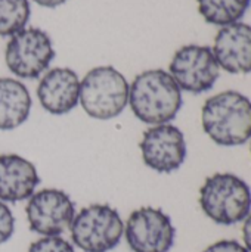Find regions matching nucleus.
I'll use <instances>...</instances> for the list:
<instances>
[{
	"mask_svg": "<svg viewBox=\"0 0 251 252\" xmlns=\"http://www.w3.org/2000/svg\"><path fill=\"white\" fill-rule=\"evenodd\" d=\"M182 90L164 69H148L129 84V105L135 117L149 126L167 124L182 108Z\"/></svg>",
	"mask_w": 251,
	"mask_h": 252,
	"instance_id": "obj_1",
	"label": "nucleus"
},
{
	"mask_svg": "<svg viewBox=\"0 0 251 252\" xmlns=\"http://www.w3.org/2000/svg\"><path fill=\"white\" fill-rule=\"evenodd\" d=\"M204 133L220 146H240L251 140V99L237 90L209 97L201 111Z\"/></svg>",
	"mask_w": 251,
	"mask_h": 252,
	"instance_id": "obj_2",
	"label": "nucleus"
},
{
	"mask_svg": "<svg viewBox=\"0 0 251 252\" xmlns=\"http://www.w3.org/2000/svg\"><path fill=\"white\" fill-rule=\"evenodd\" d=\"M200 205L216 224H238L251 213L250 186L237 174L216 173L207 177L201 186Z\"/></svg>",
	"mask_w": 251,
	"mask_h": 252,
	"instance_id": "obj_3",
	"label": "nucleus"
},
{
	"mask_svg": "<svg viewBox=\"0 0 251 252\" xmlns=\"http://www.w3.org/2000/svg\"><path fill=\"white\" fill-rule=\"evenodd\" d=\"M83 111L95 120H112L129 103V83L114 66H96L80 81Z\"/></svg>",
	"mask_w": 251,
	"mask_h": 252,
	"instance_id": "obj_4",
	"label": "nucleus"
},
{
	"mask_svg": "<svg viewBox=\"0 0 251 252\" xmlns=\"http://www.w3.org/2000/svg\"><path fill=\"white\" fill-rule=\"evenodd\" d=\"M72 244L84 252H109L121 241L124 223L107 204H93L75 213L70 226Z\"/></svg>",
	"mask_w": 251,
	"mask_h": 252,
	"instance_id": "obj_5",
	"label": "nucleus"
},
{
	"mask_svg": "<svg viewBox=\"0 0 251 252\" xmlns=\"http://www.w3.org/2000/svg\"><path fill=\"white\" fill-rule=\"evenodd\" d=\"M55 58V49L49 34L40 28H24L13 34L6 46L4 61L9 71L33 80L40 77Z\"/></svg>",
	"mask_w": 251,
	"mask_h": 252,
	"instance_id": "obj_6",
	"label": "nucleus"
},
{
	"mask_svg": "<svg viewBox=\"0 0 251 252\" xmlns=\"http://www.w3.org/2000/svg\"><path fill=\"white\" fill-rule=\"evenodd\" d=\"M169 74L180 90L201 94L213 89L220 75V66L212 47L188 44L175 53Z\"/></svg>",
	"mask_w": 251,
	"mask_h": 252,
	"instance_id": "obj_7",
	"label": "nucleus"
},
{
	"mask_svg": "<svg viewBox=\"0 0 251 252\" xmlns=\"http://www.w3.org/2000/svg\"><path fill=\"white\" fill-rule=\"evenodd\" d=\"M124 236L133 252H169L175 245L176 229L163 210L142 207L129 216Z\"/></svg>",
	"mask_w": 251,
	"mask_h": 252,
	"instance_id": "obj_8",
	"label": "nucleus"
},
{
	"mask_svg": "<svg viewBox=\"0 0 251 252\" xmlns=\"http://www.w3.org/2000/svg\"><path fill=\"white\" fill-rule=\"evenodd\" d=\"M31 232L41 236H61L70 229L75 216V205L61 189H41L28 198L25 208Z\"/></svg>",
	"mask_w": 251,
	"mask_h": 252,
	"instance_id": "obj_9",
	"label": "nucleus"
},
{
	"mask_svg": "<svg viewBox=\"0 0 251 252\" xmlns=\"http://www.w3.org/2000/svg\"><path fill=\"white\" fill-rule=\"evenodd\" d=\"M146 167L157 173H173L186 159V140L179 127L167 123L151 126L139 143Z\"/></svg>",
	"mask_w": 251,
	"mask_h": 252,
	"instance_id": "obj_10",
	"label": "nucleus"
},
{
	"mask_svg": "<svg viewBox=\"0 0 251 252\" xmlns=\"http://www.w3.org/2000/svg\"><path fill=\"white\" fill-rule=\"evenodd\" d=\"M215 58L229 74L251 72V25L235 22L222 27L215 38Z\"/></svg>",
	"mask_w": 251,
	"mask_h": 252,
	"instance_id": "obj_11",
	"label": "nucleus"
},
{
	"mask_svg": "<svg viewBox=\"0 0 251 252\" xmlns=\"http://www.w3.org/2000/svg\"><path fill=\"white\" fill-rule=\"evenodd\" d=\"M37 97L44 111L52 115L71 112L80 99L78 75L70 68H52L37 86Z\"/></svg>",
	"mask_w": 251,
	"mask_h": 252,
	"instance_id": "obj_12",
	"label": "nucleus"
},
{
	"mask_svg": "<svg viewBox=\"0 0 251 252\" xmlns=\"http://www.w3.org/2000/svg\"><path fill=\"white\" fill-rule=\"evenodd\" d=\"M40 177L31 161L18 154L0 155V201L19 202L37 189Z\"/></svg>",
	"mask_w": 251,
	"mask_h": 252,
	"instance_id": "obj_13",
	"label": "nucleus"
},
{
	"mask_svg": "<svg viewBox=\"0 0 251 252\" xmlns=\"http://www.w3.org/2000/svg\"><path fill=\"white\" fill-rule=\"evenodd\" d=\"M31 96L24 83L3 77L0 78V130L21 127L31 111Z\"/></svg>",
	"mask_w": 251,
	"mask_h": 252,
	"instance_id": "obj_14",
	"label": "nucleus"
},
{
	"mask_svg": "<svg viewBox=\"0 0 251 252\" xmlns=\"http://www.w3.org/2000/svg\"><path fill=\"white\" fill-rule=\"evenodd\" d=\"M198 10L206 22L226 27L246 15L251 4V0H197Z\"/></svg>",
	"mask_w": 251,
	"mask_h": 252,
	"instance_id": "obj_15",
	"label": "nucleus"
},
{
	"mask_svg": "<svg viewBox=\"0 0 251 252\" xmlns=\"http://www.w3.org/2000/svg\"><path fill=\"white\" fill-rule=\"evenodd\" d=\"M28 0H0V35H13L24 30L30 19Z\"/></svg>",
	"mask_w": 251,
	"mask_h": 252,
	"instance_id": "obj_16",
	"label": "nucleus"
},
{
	"mask_svg": "<svg viewBox=\"0 0 251 252\" xmlns=\"http://www.w3.org/2000/svg\"><path fill=\"white\" fill-rule=\"evenodd\" d=\"M27 252H75L74 247L61 236H43L33 242Z\"/></svg>",
	"mask_w": 251,
	"mask_h": 252,
	"instance_id": "obj_17",
	"label": "nucleus"
},
{
	"mask_svg": "<svg viewBox=\"0 0 251 252\" xmlns=\"http://www.w3.org/2000/svg\"><path fill=\"white\" fill-rule=\"evenodd\" d=\"M15 232V217L10 208L0 201V245L6 244Z\"/></svg>",
	"mask_w": 251,
	"mask_h": 252,
	"instance_id": "obj_18",
	"label": "nucleus"
},
{
	"mask_svg": "<svg viewBox=\"0 0 251 252\" xmlns=\"http://www.w3.org/2000/svg\"><path fill=\"white\" fill-rule=\"evenodd\" d=\"M203 252H249L244 245H241L238 241H231V239H223L212 244L207 247Z\"/></svg>",
	"mask_w": 251,
	"mask_h": 252,
	"instance_id": "obj_19",
	"label": "nucleus"
},
{
	"mask_svg": "<svg viewBox=\"0 0 251 252\" xmlns=\"http://www.w3.org/2000/svg\"><path fill=\"white\" fill-rule=\"evenodd\" d=\"M243 239H244V247L249 252H251V213L249 217L244 220L243 226Z\"/></svg>",
	"mask_w": 251,
	"mask_h": 252,
	"instance_id": "obj_20",
	"label": "nucleus"
},
{
	"mask_svg": "<svg viewBox=\"0 0 251 252\" xmlns=\"http://www.w3.org/2000/svg\"><path fill=\"white\" fill-rule=\"evenodd\" d=\"M34 1L43 7H58V6L64 4L67 0H34Z\"/></svg>",
	"mask_w": 251,
	"mask_h": 252,
	"instance_id": "obj_21",
	"label": "nucleus"
},
{
	"mask_svg": "<svg viewBox=\"0 0 251 252\" xmlns=\"http://www.w3.org/2000/svg\"><path fill=\"white\" fill-rule=\"evenodd\" d=\"M250 142H251V140H250ZM250 154H251V143H250Z\"/></svg>",
	"mask_w": 251,
	"mask_h": 252,
	"instance_id": "obj_22",
	"label": "nucleus"
}]
</instances>
